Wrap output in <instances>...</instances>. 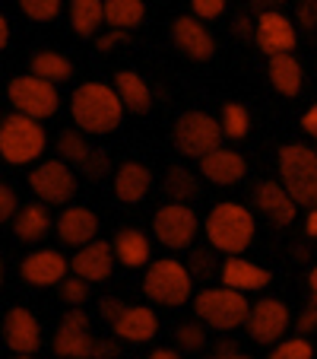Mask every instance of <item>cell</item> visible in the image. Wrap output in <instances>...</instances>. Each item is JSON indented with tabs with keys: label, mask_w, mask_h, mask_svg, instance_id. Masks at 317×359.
<instances>
[{
	"label": "cell",
	"mask_w": 317,
	"mask_h": 359,
	"mask_svg": "<svg viewBox=\"0 0 317 359\" xmlns=\"http://www.w3.org/2000/svg\"><path fill=\"white\" fill-rule=\"evenodd\" d=\"M124 109L121 95H118L115 86L108 83H99V80H89L80 83L70 95V118H73V128L83 130L86 137H105V134H115L121 128Z\"/></svg>",
	"instance_id": "6da1fadb"
},
{
	"label": "cell",
	"mask_w": 317,
	"mask_h": 359,
	"mask_svg": "<svg viewBox=\"0 0 317 359\" xmlns=\"http://www.w3.org/2000/svg\"><path fill=\"white\" fill-rule=\"evenodd\" d=\"M203 236H206L209 248H216L225 258L244 255L257 236L254 210L238 201L216 203V207H209V213L203 217Z\"/></svg>",
	"instance_id": "7a4b0ae2"
},
{
	"label": "cell",
	"mask_w": 317,
	"mask_h": 359,
	"mask_svg": "<svg viewBox=\"0 0 317 359\" xmlns=\"http://www.w3.org/2000/svg\"><path fill=\"white\" fill-rule=\"evenodd\" d=\"M194 273L188 264L178 258H155L143 273V292L153 305H165V309H181V305L194 302Z\"/></svg>",
	"instance_id": "3957f363"
},
{
	"label": "cell",
	"mask_w": 317,
	"mask_h": 359,
	"mask_svg": "<svg viewBox=\"0 0 317 359\" xmlns=\"http://www.w3.org/2000/svg\"><path fill=\"white\" fill-rule=\"evenodd\" d=\"M194 315L197 321L209 327V331H238L248 325L251 318V302L244 292L229 290V286H203L194 296Z\"/></svg>",
	"instance_id": "277c9868"
},
{
	"label": "cell",
	"mask_w": 317,
	"mask_h": 359,
	"mask_svg": "<svg viewBox=\"0 0 317 359\" xmlns=\"http://www.w3.org/2000/svg\"><path fill=\"white\" fill-rule=\"evenodd\" d=\"M48 149V130L41 121L20 111H10L0 121V156L7 165H32L41 163Z\"/></svg>",
	"instance_id": "5b68a950"
},
{
	"label": "cell",
	"mask_w": 317,
	"mask_h": 359,
	"mask_svg": "<svg viewBox=\"0 0 317 359\" xmlns=\"http://www.w3.org/2000/svg\"><path fill=\"white\" fill-rule=\"evenodd\" d=\"M279 182L298 207H317V149L308 143H286L279 149Z\"/></svg>",
	"instance_id": "8992f818"
},
{
	"label": "cell",
	"mask_w": 317,
	"mask_h": 359,
	"mask_svg": "<svg viewBox=\"0 0 317 359\" xmlns=\"http://www.w3.org/2000/svg\"><path fill=\"white\" fill-rule=\"evenodd\" d=\"M223 124L216 121L213 115L206 111H181L175 121V130H171V140H175V149L181 156L197 159L200 163L203 156H209L213 149L223 147Z\"/></svg>",
	"instance_id": "52a82bcc"
},
{
	"label": "cell",
	"mask_w": 317,
	"mask_h": 359,
	"mask_svg": "<svg viewBox=\"0 0 317 359\" xmlns=\"http://www.w3.org/2000/svg\"><path fill=\"white\" fill-rule=\"evenodd\" d=\"M200 232H203V223L190 203H171L169 201L153 213V238L169 251L194 248Z\"/></svg>",
	"instance_id": "ba28073f"
},
{
	"label": "cell",
	"mask_w": 317,
	"mask_h": 359,
	"mask_svg": "<svg viewBox=\"0 0 317 359\" xmlns=\"http://www.w3.org/2000/svg\"><path fill=\"white\" fill-rule=\"evenodd\" d=\"M26 182L32 188L35 201L48 203V207H70V201L80 191L73 165L64 163V159H41V163H35Z\"/></svg>",
	"instance_id": "9c48e42d"
},
{
	"label": "cell",
	"mask_w": 317,
	"mask_h": 359,
	"mask_svg": "<svg viewBox=\"0 0 317 359\" xmlns=\"http://www.w3.org/2000/svg\"><path fill=\"white\" fill-rule=\"evenodd\" d=\"M7 102L13 105V111L35 118V121H45V118L57 115V109H61L57 86L35 74L13 76V80L7 83Z\"/></svg>",
	"instance_id": "30bf717a"
},
{
	"label": "cell",
	"mask_w": 317,
	"mask_h": 359,
	"mask_svg": "<svg viewBox=\"0 0 317 359\" xmlns=\"http://www.w3.org/2000/svg\"><path fill=\"white\" fill-rule=\"evenodd\" d=\"M292 325L289 305L276 296H263L251 305V318H248V337L260 346H276L279 340H286Z\"/></svg>",
	"instance_id": "8fae6325"
},
{
	"label": "cell",
	"mask_w": 317,
	"mask_h": 359,
	"mask_svg": "<svg viewBox=\"0 0 317 359\" xmlns=\"http://www.w3.org/2000/svg\"><path fill=\"white\" fill-rule=\"evenodd\" d=\"M95 340L89 331V315L86 309H67L55 331L51 350L57 359H95Z\"/></svg>",
	"instance_id": "7c38bea8"
},
{
	"label": "cell",
	"mask_w": 317,
	"mask_h": 359,
	"mask_svg": "<svg viewBox=\"0 0 317 359\" xmlns=\"http://www.w3.org/2000/svg\"><path fill=\"white\" fill-rule=\"evenodd\" d=\"M73 273L70 258H64V251L57 248H35L20 261V277L22 283L35 286V290H48V286H61L64 280Z\"/></svg>",
	"instance_id": "4fadbf2b"
},
{
	"label": "cell",
	"mask_w": 317,
	"mask_h": 359,
	"mask_svg": "<svg viewBox=\"0 0 317 359\" xmlns=\"http://www.w3.org/2000/svg\"><path fill=\"white\" fill-rule=\"evenodd\" d=\"M254 41L267 57L292 55L298 45V26L286 13H279V10H263V13H257Z\"/></svg>",
	"instance_id": "5bb4252c"
},
{
	"label": "cell",
	"mask_w": 317,
	"mask_h": 359,
	"mask_svg": "<svg viewBox=\"0 0 317 359\" xmlns=\"http://www.w3.org/2000/svg\"><path fill=\"white\" fill-rule=\"evenodd\" d=\"M99 213L92 207H83V203H70V207H61L55 219V236L61 238V245L67 248H86L99 238Z\"/></svg>",
	"instance_id": "9a60e30c"
},
{
	"label": "cell",
	"mask_w": 317,
	"mask_h": 359,
	"mask_svg": "<svg viewBox=\"0 0 317 359\" xmlns=\"http://www.w3.org/2000/svg\"><path fill=\"white\" fill-rule=\"evenodd\" d=\"M251 207H254L260 217L270 219L273 226H292L298 217L295 197L286 191L283 182H270V178H263V182L254 184V191H251Z\"/></svg>",
	"instance_id": "2e32d148"
},
{
	"label": "cell",
	"mask_w": 317,
	"mask_h": 359,
	"mask_svg": "<svg viewBox=\"0 0 317 359\" xmlns=\"http://www.w3.org/2000/svg\"><path fill=\"white\" fill-rule=\"evenodd\" d=\"M3 344L13 356H35L41 350V325L29 309L10 305L3 315Z\"/></svg>",
	"instance_id": "e0dca14e"
},
{
	"label": "cell",
	"mask_w": 317,
	"mask_h": 359,
	"mask_svg": "<svg viewBox=\"0 0 317 359\" xmlns=\"http://www.w3.org/2000/svg\"><path fill=\"white\" fill-rule=\"evenodd\" d=\"M171 41H175V48L184 57H190V61L203 64L216 55V39H213V32L206 29V22L197 20L194 13L178 16V20L171 22Z\"/></svg>",
	"instance_id": "ac0fdd59"
},
{
	"label": "cell",
	"mask_w": 317,
	"mask_h": 359,
	"mask_svg": "<svg viewBox=\"0 0 317 359\" xmlns=\"http://www.w3.org/2000/svg\"><path fill=\"white\" fill-rule=\"evenodd\" d=\"M244 175H248V159L232 147H219V149H213L209 156L200 159V178H206V182L216 184V188H232V184H238Z\"/></svg>",
	"instance_id": "d6986e66"
},
{
	"label": "cell",
	"mask_w": 317,
	"mask_h": 359,
	"mask_svg": "<svg viewBox=\"0 0 317 359\" xmlns=\"http://www.w3.org/2000/svg\"><path fill=\"white\" fill-rule=\"evenodd\" d=\"M115 245L95 238L86 248H76V255L70 258V267H73L76 277H83L86 283H101L108 280L111 271H115Z\"/></svg>",
	"instance_id": "ffe728a7"
},
{
	"label": "cell",
	"mask_w": 317,
	"mask_h": 359,
	"mask_svg": "<svg viewBox=\"0 0 317 359\" xmlns=\"http://www.w3.org/2000/svg\"><path fill=\"white\" fill-rule=\"evenodd\" d=\"M270 271L260 264H254V261L241 258V255H235V258H225L223 261V273H219V283L229 286V290H238V292H263L267 286H270Z\"/></svg>",
	"instance_id": "44dd1931"
},
{
	"label": "cell",
	"mask_w": 317,
	"mask_h": 359,
	"mask_svg": "<svg viewBox=\"0 0 317 359\" xmlns=\"http://www.w3.org/2000/svg\"><path fill=\"white\" fill-rule=\"evenodd\" d=\"M111 331L121 344H149L159 334V318L149 305H127L121 318L111 325Z\"/></svg>",
	"instance_id": "7402d4cb"
},
{
	"label": "cell",
	"mask_w": 317,
	"mask_h": 359,
	"mask_svg": "<svg viewBox=\"0 0 317 359\" xmlns=\"http://www.w3.org/2000/svg\"><path fill=\"white\" fill-rule=\"evenodd\" d=\"M55 219H57V217H51L48 203H41V201L22 203V210L16 213V219H13V236H16V242H22V245H38V242H45V238L55 232Z\"/></svg>",
	"instance_id": "603a6c76"
},
{
	"label": "cell",
	"mask_w": 317,
	"mask_h": 359,
	"mask_svg": "<svg viewBox=\"0 0 317 359\" xmlns=\"http://www.w3.org/2000/svg\"><path fill=\"white\" fill-rule=\"evenodd\" d=\"M153 184H155V178H153V172H149V165L136 163V159H127V163L118 165L111 188H115L118 201L143 203L149 197V191H153Z\"/></svg>",
	"instance_id": "cb8c5ba5"
},
{
	"label": "cell",
	"mask_w": 317,
	"mask_h": 359,
	"mask_svg": "<svg viewBox=\"0 0 317 359\" xmlns=\"http://www.w3.org/2000/svg\"><path fill=\"white\" fill-rule=\"evenodd\" d=\"M111 245H115L118 264L130 267V271H140V267L153 264V238H149L143 229H136V226L118 229V236Z\"/></svg>",
	"instance_id": "d4e9b609"
},
{
	"label": "cell",
	"mask_w": 317,
	"mask_h": 359,
	"mask_svg": "<svg viewBox=\"0 0 317 359\" xmlns=\"http://www.w3.org/2000/svg\"><path fill=\"white\" fill-rule=\"evenodd\" d=\"M111 86L118 89L124 109H127L130 115H149V111H153V89H149V83L143 80L136 70H118Z\"/></svg>",
	"instance_id": "484cf974"
},
{
	"label": "cell",
	"mask_w": 317,
	"mask_h": 359,
	"mask_svg": "<svg viewBox=\"0 0 317 359\" xmlns=\"http://www.w3.org/2000/svg\"><path fill=\"white\" fill-rule=\"evenodd\" d=\"M267 76H270L273 89H276L279 95H286V99H295L304 86V70L295 55L270 57V61H267Z\"/></svg>",
	"instance_id": "4316f807"
},
{
	"label": "cell",
	"mask_w": 317,
	"mask_h": 359,
	"mask_svg": "<svg viewBox=\"0 0 317 359\" xmlns=\"http://www.w3.org/2000/svg\"><path fill=\"white\" fill-rule=\"evenodd\" d=\"M70 26L80 39H99L105 32V0H70Z\"/></svg>",
	"instance_id": "83f0119b"
},
{
	"label": "cell",
	"mask_w": 317,
	"mask_h": 359,
	"mask_svg": "<svg viewBox=\"0 0 317 359\" xmlns=\"http://www.w3.org/2000/svg\"><path fill=\"white\" fill-rule=\"evenodd\" d=\"M162 191L171 203H190L200 197V178L188 169V165H171L165 169V178H162Z\"/></svg>",
	"instance_id": "f1b7e54d"
},
{
	"label": "cell",
	"mask_w": 317,
	"mask_h": 359,
	"mask_svg": "<svg viewBox=\"0 0 317 359\" xmlns=\"http://www.w3.org/2000/svg\"><path fill=\"white\" fill-rule=\"evenodd\" d=\"M29 74H35L57 86V83L73 76V61H70L67 55H61V51H35L32 61H29Z\"/></svg>",
	"instance_id": "f546056e"
},
{
	"label": "cell",
	"mask_w": 317,
	"mask_h": 359,
	"mask_svg": "<svg viewBox=\"0 0 317 359\" xmlns=\"http://www.w3.org/2000/svg\"><path fill=\"white\" fill-rule=\"evenodd\" d=\"M146 20V0H105V22L108 29H136Z\"/></svg>",
	"instance_id": "4dcf8cb0"
},
{
	"label": "cell",
	"mask_w": 317,
	"mask_h": 359,
	"mask_svg": "<svg viewBox=\"0 0 317 359\" xmlns=\"http://www.w3.org/2000/svg\"><path fill=\"white\" fill-rule=\"evenodd\" d=\"M219 124H223L225 140H244L251 134V115L241 102H225L219 109Z\"/></svg>",
	"instance_id": "1f68e13d"
},
{
	"label": "cell",
	"mask_w": 317,
	"mask_h": 359,
	"mask_svg": "<svg viewBox=\"0 0 317 359\" xmlns=\"http://www.w3.org/2000/svg\"><path fill=\"white\" fill-rule=\"evenodd\" d=\"M55 149H57V159H64V163H70L76 169V165L89 156V149H92V147H89V140H86V134H83V130L70 128V130H61V134H57Z\"/></svg>",
	"instance_id": "d6a6232c"
},
{
	"label": "cell",
	"mask_w": 317,
	"mask_h": 359,
	"mask_svg": "<svg viewBox=\"0 0 317 359\" xmlns=\"http://www.w3.org/2000/svg\"><path fill=\"white\" fill-rule=\"evenodd\" d=\"M219 251L216 248H190V273H194V280H200V283H206V280H216V273H223V261L216 258Z\"/></svg>",
	"instance_id": "836d02e7"
},
{
	"label": "cell",
	"mask_w": 317,
	"mask_h": 359,
	"mask_svg": "<svg viewBox=\"0 0 317 359\" xmlns=\"http://www.w3.org/2000/svg\"><path fill=\"white\" fill-rule=\"evenodd\" d=\"M209 327L203 325V321H181V325L175 327V344L181 353H197L206 346L209 340Z\"/></svg>",
	"instance_id": "e575fe53"
},
{
	"label": "cell",
	"mask_w": 317,
	"mask_h": 359,
	"mask_svg": "<svg viewBox=\"0 0 317 359\" xmlns=\"http://www.w3.org/2000/svg\"><path fill=\"white\" fill-rule=\"evenodd\" d=\"M267 359H314V346L304 334H295V337H286L267 353Z\"/></svg>",
	"instance_id": "d590c367"
},
{
	"label": "cell",
	"mask_w": 317,
	"mask_h": 359,
	"mask_svg": "<svg viewBox=\"0 0 317 359\" xmlns=\"http://www.w3.org/2000/svg\"><path fill=\"white\" fill-rule=\"evenodd\" d=\"M22 10V16L32 22H51L61 16L64 0H16Z\"/></svg>",
	"instance_id": "8d00e7d4"
},
{
	"label": "cell",
	"mask_w": 317,
	"mask_h": 359,
	"mask_svg": "<svg viewBox=\"0 0 317 359\" xmlns=\"http://www.w3.org/2000/svg\"><path fill=\"white\" fill-rule=\"evenodd\" d=\"M76 172H80V175H86L89 182H99V178H105L111 172V156L105 153V149L92 147V149H89V156L76 165Z\"/></svg>",
	"instance_id": "74e56055"
},
{
	"label": "cell",
	"mask_w": 317,
	"mask_h": 359,
	"mask_svg": "<svg viewBox=\"0 0 317 359\" xmlns=\"http://www.w3.org/2000/svg\"><path fill=\"white\" fill-rule=\"evenodd\" d=\"M89 286H92V283H86V280L76 277V273H70V277L64 280L61 286H57V296H61L64 305H70V309H80V305L89 299Z\"/></svg>",
	"instance_id": "f35d334b"
},
{
	"label": "cell",
	"mask_w": 317,
	"mask_h": 359,
	"mask_svg": "<svg viewBox=\"0 0 317 359\" xmlns=\"http://www.w3.org/2000/svg\"><path fill=\"white\" fill-rule=\"evenodd\" d=\"M225 10H229V0H190V13L203 22L219 20Z\"/></svg>",
	"instance_id": "ab89813d"
},
{
	"label": "cell",
	"mask_w": 317,
	"mask_h": 359,
	"mask_svg": "<svg viewBox=\"0 0 317 359\" xmlns=\"http://www.w3.org/2000/svg\"><path fill=\"white\" fill-rule=\"evenodd\" d=\"M20 210H22V203H20V197H16V191L10 188V184H0V219H3V223H13Z\"/></svg>",
	"instance_id": "60d3db41"
},
{
	"label": "cell",
	"mask_w": 317,
	"mask_h": 359,
	"mask_svg": "<svg viewBox=\"0 0 317 359\" xmlns=\"http://www.w3.org/2000/svg\"><path fill=\"white\" fill-rule=\"evenodd\" d=\"M127 39H130V32H124V29H105V32L95 39V48H99L101 55H111L115 48L127 45Z\"/></svg>",
	"instance_id": "b9f144b4"
},
{
	"label": "cell",
	"mask_w": 317,
	"mask_h": 359,
	"mask_svg": "<svg viewBox=\"0 0 317 359\" xmlns=\"http://www.w3.org/2000/svg\"><path fill=\"white\" fill-rule=\"evenodd\" d=\"M124 309H127V302L118 299V296H101L99 299V315H101V321H108V325H115V321L121 318Z\"/></svg>",
	"instance_id": "7bdbcfd3"
},
{
	"label": "cell",
	"mask_w": 317,
	"mask_h": 359,
	"mask_svg": "<svg viewBox=\"0 0 317 359\" xmlns=\"http://www.w3.org/2000/svg\"><path fill=\"white\" fill-rule=\"evenodd\" d=\"M295 16L302 29H317V0H298Z\"/></svg>",
	"instance_id": "ee69618b"
},
{
	"label": "cell",
	"mask_w": 317,
	"mask_h": 359,
	"mask_svg": "<svg viewBox=\"0 0 317 359\" xmlns=\"http://www.w3.org/2000/svg\"><path fill=\"white\" fill-rule=\"evenodd\" d=\"M121 356V340L118 337H99L95 340V359H118Z\"/></svg>",
	"instance_id": "f6af8a7d"
},
{
	"label": "cell",
	"mask_w": 317,
	"mask_h": 359,
	"mask_svg": "<svg viewBox=\"0 0 317 359\" xmlns=\"http://www.w3.org/2000/svg\"><path fill=\"white\" fill-rule=\"evenodd\" d=\"M206 359H251V356H248V353H241V350H238V346L232 344V340H219V344H216V350L209 353Z\"/></svg>",
	"instance_id": "bcb514c9"
},
{
	"label": "cell",
	"mask_w": 317,
	"mask_h": 359,
	"mask_svg": "<svg viewBox=\"0 0 317 359\" xmlns=\"http://www.w3.org/2000/svg\"><path fill=\"white\" fill-rule=\"evenodd\" d=\"M232 35H238V39H254L257 20H251V16H235V20H232Z\"/></svg>",
	"instance_id": "7dc6e473"
},
{
	"label": "cell",
	"mask_w": 317,
	"mask_h": 359,
	"mask_svg": "<svg viewBox=\"0 0 317 359\" xmlns=\"http://www.w3.org/2000/svg\"><path fill=\"white\" fill-rule=\"evenodd\" d=\"M295 331L298 334H314L317 331V321H314V315H311L308 309H302V315L295 318Z\"/></svg>",
	"instance_id": "c3c4849f"
},
{
	"label": "cell",
	"mask_w": 317,
	"mask_h": 359,
	"mask_svg": "<svg viewBox=\"0 0 317 359\" xmlns=\"http://www.w3.org/2000/svg\"><path fill=\"white\" fill-rule=\"evenodd\" d=\"M302 130L317 140V105H311V109L302 115Z\"/></svg>",
	"instance_id": "681fc988"
},
{
	"label": "cell",
	"mask_w": 317,
	"mask_h": 359,
	"mask_svg": "<svg viewBox=\"0 0 317 359\" xmlns=\"http://www.w3.org/2000/svg\"><path fill=\"white\" fill-rule=\"evenodd\" d=\"M304 236H308V238H317V207H311L308 217H304Z\"/></svg>",
	"instance_id": "f907efd6"
},
{
	"label": "cell",
	"mask_w": 317,
	"mask_h": 359,
	"mask_svg": "<svg viewBox=\"0 0 317 359\" xmlns=\"http://www.w3.org/2000/svg\"><path fill=\"white\" fill-rule=\"evenodd\" d=\"M146 359H181V350H171V346H159V350H153Z\"/></svg>",
	"instance_id": "816d5d0a"
},
{
	"label": "cell",
	"mask_w": 317,
	"mask_h": 359,
	"mask_svg": "<svg viewBox=\"0 0 317 359\" xmlns=\"http://www.w3.org/2000/svg\"><path fill=\"white\" fill-rule=\"evenodd\" d=\"M10 45V16H0V48Z\"/></svg>",
	"instance_id": "f5cc1de1"
},
{
	"label": "cell",
	"mask_w": 317,
	"mask_h": 359,
	"mask_svg": "<svg viewBox=\"0 0 317 359\" xmlns=\"http://www.w3.org/2000/svg\"><path fill=\"white\" fill-rule=\"evenodd\" d=\"M308 286H311V296H317V267H311V273H308Z\"/></svg>",
	"instance_id": "db71d44e"
},
{
	"label": "cell",
	"mask_w": 317,
	"mask_h": 359,
	"mask_svg": "<svg viewBox=\"0 0 317 359\" xmlns=\"http://www.w3.org/2000/svg\"><path fill=\"white\" fill-rule=\"evenodd\" d=\"M304 309H308V312L314 315V321H317V296H311V299H308V305H304Z\"/></svg>",
	"instance_id": "11a10c76"
},
{
	"label": "cell",
	"mask_w": 317,
	"mask_h": 359,
	"mask_svg": "<svg viewBox=\"0 0 317 359\" xmlns=\"http://www.w3.org/2000/svg\"><path fill=\"white\" fill-rule=\"evenodd\" d=\"M16 359H35V356H16Z\"/></svg>",
	"instance_id": "9f6ffc18"
},
{
	"label": "cell",
	"mask_w": 317,
	"mask_h": 359,
	"mask_svg": "<svg viewBox=\"0 0 317 359\" xmlns=\"http://www.w3.org/2000/svg\"><path fill=\"white\" fill-rule=\"evenodd\" d=\"M273 4H283V0H273Z\"/></svg>",
	"instance_id": "6f0895ef"
}]
</instances>
